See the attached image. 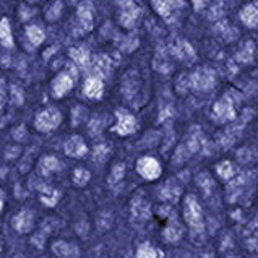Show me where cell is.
Returning <instances> with one entry per match:
<instances>
[{
  "label": "cell",
  "instance_id": "14",
  "mask_svg": "<svg viewBox=\"0 0 258 258\" xmlns=\"http://www.w3.org/2000/svg\"><path fill=\"white\" fill-rule=\"evenodd\" d=\"M242 18H244V21L247 25L253 26L258 23V12L253 9V7H247V9L244 10V13H242Z\"/></svg>",
  "mask_w": 258,
  "mask_h": 258
},
{
  "label": "cell",
  "instance_id": "17",
  "mask_svg": "<svg viewBox=\"0 0 258 258\" xmlns=\"http://www.w3.org/2000/svg\"><path fill=\"white\" fill-rule=\"evenodd\" d=\"M41 167H42L46 172L57 171V169H58V161H57L55 158H52V156H47V158H44V159H42Z\"/></svg>",
  "mask_w": 258,
  "mask_h": 258
},
{
  "label": "cell",
  "instance_id": "3",
  "mask_svg": "<svg viewBox=\"0 0 258 258\" xmlns=\"http://www.w3.org/2000/svg\"><path fill=\"white\" fill-rule=\"evenodd\" d=\"M137 127L135 117L130 115L127 112H117V123L114 127V132H117L119 135H130L134 134V130Z\"/></svg>",
  "mask_w": 258,
  "mask_h": 258
},
{
  "label": "cell",
  "instance_id": "4",
  "mask_svg": "<svg viewBox=\"0 0 258 258\" xmlns=\"http://www.w3.org/2000/svg\"><path fill=\"white\" fill-rule=\"evenodd\" d=\"M73 78L75 77H70L69 73H60L57 75L52 82V91L55 98H62V96L67 94L72 88H73Z\"/></svg>",
  "mask_w": 258,
  "mask_h": 258
},
{
  "label": "cell",
  "instance_id": "11",
  "mask_svg": "<svg viewBox=\"0 0 258 258\" xmlns=\"http://www.w3.org/2000/svg\"><path fill=\"white\" fill-rule=\"evenodd\" d=\"M70 57L73 58V62L83 69L90 65V52L85 47H73L70 50Z\"/></svg>",
  "mask_w": 258,
  "mask_h": 258
},
{
  "label": "cell",
  "instance_id": "19",
  "mask_svg": "<svg viewBox=\"0 0 258 258\" xmlns=\"http://www.w3.org/2000/svg\"><path fill=\"white\" fill-rule=\"evenodd\" d=\"M54 250H55V253H57L58 256L67 258L69 253H70V250H72V247H70L69 244H63V242H58V244H55Z\"/></svg>",
  "mask_w": 258,
  "mask_h": 258
},
{
  "label": "cell",
  "instance_id": "8",
  "mask_svg": "<svg viewBox=\"0 0 258 258\" xmlns=\"http://www.w3.org/2000/svg\"><path fill=\"white\" fill-rule=\"evenodd\" d=\"M78 20L82 26L86 29H91L93 28V5L91 2H83L80 4L78 7Z\"/></svg>",
  "mask_w": 258,
  "mask_h": 258
},
{
  "label": "cell",
  "instance_id": "10",
  "mask_svg": "<svg viewBox=\"0 0 258 258\" xmlns=\"http://www.w3.org/2000/svg\"><path fill=\"white\" fill-rule=\"evenodd\" d=\"M0 42H2L4 47H13L12 28H10V21L7 18L0 20Z\"/></svg>",
  "mask_w": 258,
  "mask_h": 258
},
{
  "label": "cell",
  "instance_id": "16",
  "mask_svg": "<svg viewBox=\"0 0 258 258\" xmlns=\"http://www.w3.org/2000/svg\"><path fill=\"white\" fill-rule=\"evenodd\" d=\"M62 9H63L62 2H54V5L47 10L46 18H47L49 21H55V20H58V17L62 15Z\"/></svg>",
  "mask_w": 258,
  "mask_h": 258
},
{
  "label": "cell",
  "instance_id": "2",
  "mask_svg": "<svg viewBox=\"0 0 258 258\" xmlns=\"http://www.w3.org/2000/svg\"><path fill=\"white\" fill-rule=\"evenodd\" d=\"M138 174L148 180H154L161 175V166L154 158H142L137 163Z\"/></svg>",
  "mask_w": 258,
  "mask_h": 258
},
{
  "label": "cell",
  "instance_id": "20",
  "mask_svg": "<svg viewBox=\"0 0 258 258\" xmlns=\"http://www.w3.org/2000/svg\"><path fill=\"white\" fill-rule=\"evenodd\" d=\"M123 171H125V167L122 166V164H119V166H115L114 167V171H112V177H110V180H119L120 177L123 175Z\"/></svg>",
  "mask_w": 258,
  "mask_h": 258
},
{
  "label": "cell",
  "instance_id": "6",
  "mask_svg": "<svg viewBox=\"0 0 258 258\" xmlns=\"http://www.w3.org/2000/svg\"><path fill=\"white\" fill-rule=\"evenodd\" d=\"M83 91L90 99H99L102 96V91H104V85L98 77H91L85 82Z\"/></svg>",
  "mask_w": 258,
  "mask_h": 258
},
{
  "label": "cell",
  "instance_id": "5",
  "mask_svg": "<svg viewBox=\"0 0 258 258\" xmlns=\"http://www.w3.org/2000/svg\"><path fill=\"white\" fill-rule=\"evenodd\" d=\"M138 15H140V9H138V7H135L132 0H127V4H123V10H122V15H120L122 25L125 28H132L135 21H137Z\"/></svg>",
  "mask_w": 258,
  "mask_h": 258
},
{
  "label": "cell",
  "instance_id": "7",
  "mask_svg": "<svg viewBox=\"0 0 258 258\" xmlns=\"http://www.w3.org/2000/svg\"><path fill=\"white\" fill-rule=\"evenodd\" d=\"M88 151L85 142L80 137H72L67 143H65V153L72 158H82Z\"/></svg>",
  "mask_w": 258,
  "mask_h": 258
},
{
  "label": "cell",
  "instance_id": "21",
  "mask_svg": "<svg viewBox=\"0 0 258 258\" xmlns=\"http://www.w3.org/2000/svg\"><path fill=\"white\" fill-rule=\"evenodd\" d=\"M5 101H7V96H5V91L0 88V110L4 109V106H5Z\"/></svg>",
  "mask_w": 258,
  "mask_h": 258
},
{
  "label": "cell",
  "instance_id": "12",
  "mask_svg": "<svg viewBox=\"0 0 258 258\" xmlns=\"http://www.w3.org/2000/svg\"><path fill=\"white\" fill-rule=\"evenodd\" d=\"M26 36H28V39L29 42L33 44V46H39V44H42L44 38H46V34H44V31L39 28V26H28L26 28Z\"/></svg>",
  "mask_w": 258,
  "mask_h": 258
},
{
  "label": "cell",
  "instance_id": "22",
  "mask_svg": "<svg viewBox=\"0 0 258 258\" xmlns=\"http://www.w3.org/2000/svg\"><path fill=\"white\" fill-rule=\"evenodd\" d=\"M2 208H4V203H2V200H0V211H2Z\"/></svg>",
  "mask_w": 258,
  "mask_h": 258
},
{
  "label": "cell",
  "instance_id": "13",
  "mask_svg": "<svg viewBox=\"0 0 258 258\" xmlns=\"http://www.w3.org/2000/svg\"><path fill=\"white\" fill-rule=\"evenodd\" d=\"M109 67H110V62H109V58L104 57V55H101L96 58V62H94V70L99 73V75L102 77H106L107 73H109Z\"/></svg>",
  "mask_w": 258,
  "mask_h": 258
},
{
  "label": "cell",
  "instance_id": "1",
  "mask_svg": "<svg viewBox=\"0 0 258 258\" xmlns=\"http://www.w3.org/2000/svg\"><path fill=\"white\" fill-rule=\"evenodd\" d=\"M62 122V115L60 112H58L57 109L54 107H47V109H44L41 110V112L36 115V128H38L39 132H50V130H54L57 128L58 125H60Z\"/></svg>",
  "mask_w": 258,
  "mask_h": 258
},
{
  "label": "cell",
  "instance_id": "18",
  "mask_svg": "<svg viewBox=\"0 0 258 258\" xmlns=\"http://www.w3.org/2000/svg\"><path fill=\"white\" fill-rule=\"evenodd\" d=\"M137 256L138 258H156V250H154L151 245L145 244V245H142L138 248Z\"/></svg>",
  "mask_w": 258,
  "mask_h": 258
},
{
  "label": "cell",
  "instance_id": "15",
  "mask_svg": "<svg viewBox=\"0 0 258 258\" xmlns=\"http://www.w3.org/2000/svg\"><path fill=\"white\" fill-rule=\"evenodd\" d=\"M90 180V172L86 171V169H75V172H73V182L77 183V185H85V183Z\"/></svg>",
  "mask_w": 258,
  "mask_h": 258
},
{
  "label": "cell",
  "instance_id": "9",
  "mask_svg": "<svg viewBox=\"0 0 258 258\" xmlns=\"http://www.w3.org/2000/svg\"><path fill=\"white\" fill-rule=\"evenodd\" d=\"M13 226L20 232H28L33 227V216L29 211H21L20 215L13 219Z\"/></svg>",
  "mask_w": 258,
  "mask_h": 258
}]
</instances>
